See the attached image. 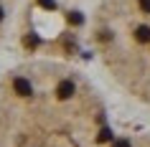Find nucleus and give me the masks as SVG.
<instances>
[{
  "instance_id": "1",
  "label": "nucleus",
  "mask_w": 150,
  "mask_h": 147,
  "mask_svg": "<svg viewBox=\"0 0 150 147\" xmlns=\"http://www.w3.org/2000/svg\"><path fill=\"white\" fill-rule=\"evenodd\" d=\"M0 147H150V119L71 61L31 56L0 74Z\"/></svg>"
},
{
  "instance_id": "2",
  "label": "nucleus",
  "mask_w": 150,
  "mask_h": 147,
  "mask_svg": "<svg viewBox=\"0 0 150 147\" xmlns=\"http://www.w3.org/2000/svg\"><path fill=\"white\" fill-rule=\"evenodd\" d=\"M87 43L107 84L150 114V0H92Z\"/></svg>"
},
{
  "instance_id": "4",
  "label": "nucleus",
  "mask_w": 150,
  "mask_h": 147,
  "mask_svg": "<svg viewBox=\"0 0 150 147\" xmlns=\"http://www.w3.org/2000/svg\"><path fill=\"white\" fill-rule=\"evenodd\" d=\"M66 3H76V5H89L92 0H66Z\"/></svg>"
},
{
  "instance_id": "3",
  "label": "nucleus",
  "mask_w": 150,
  "mask_h": 147,
  "mask_svg": "<svg viewBox=\"0 0 150 147\" xmlns=\"http://www.w3.org/2000/svg\"><path fill=\"white\" fill-rule=\"evenodd\" d=\"M18 10H21V0H0V51L5 48L16 31Z\"/></svg>"
}]
</instances>
